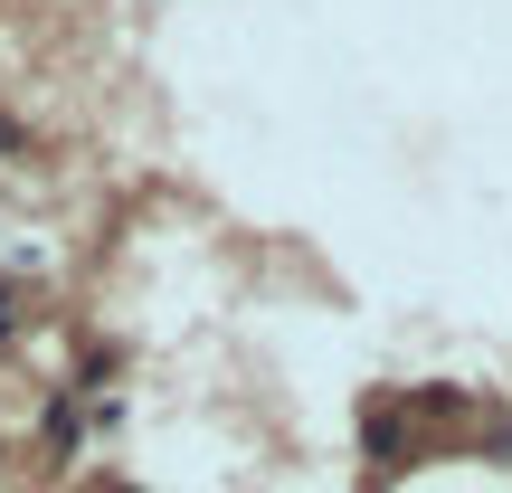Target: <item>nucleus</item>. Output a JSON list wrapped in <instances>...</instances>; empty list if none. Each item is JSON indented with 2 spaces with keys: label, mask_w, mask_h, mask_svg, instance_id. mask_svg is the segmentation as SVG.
<instances>
[{
  "label": "nucleus",
  "mask_w": 512,
  "mask_h": 493,
  "mask_svg": "<svg viewBox=\"0 0 512 493\" xmlns=\"http://www.w3.org/2000/svg\"><path fill=\"white\" fill-rule=\"evenodd\" d=\"M0 152H19V124H0Z\"/></svg>",
  "instance_id": "1"
},
{
  "label": "nucleus",
  "mask_w": 512,
  "mask_h": 493,
  "mask_svg": "<svg viewBox=\"0 0 512 493\" xmlns=\"http://www.w3.org/2000/svg\"><path fill=\"white\" fill-rule=\"evenodd\" d=\"M114 493H124V484H114Z\"/></svg>",
  "instance_id": "2"
}]
</instances>
